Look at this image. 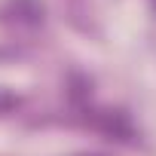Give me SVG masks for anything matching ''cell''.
Here are the masks:
<instances>
[{"instance_id": "cell-1", "label": "cell", "mask_w": 156, "mask_h": 156, "mask_svg": "<svg viewBox=\"0 0 156 156\" xmlns=\"http://www.w3.org/2000/svg\"><path fill=\"white\" fill-rule=\"evenodd\" d=\"M95 126L104 129V132H110V135H119V138H129V135H132L129 122H126L122 116H116V113H101V116L95 119Z\"/></svg>"}, {"instance_id": "cell-2", "label": "cell", "mask_w": 156, "mask_h": 156, "mask_svg": "<svg viewBox=\"0 0 156 156\" xmlns=\"http://www.w3.org/2000/svg\"><path fill=\"white\" fill-rule=\"evenodd\" d=\"M12 104H16L12 95H0V110H6V107H12Z\"/></svg>"}]
</instances>
